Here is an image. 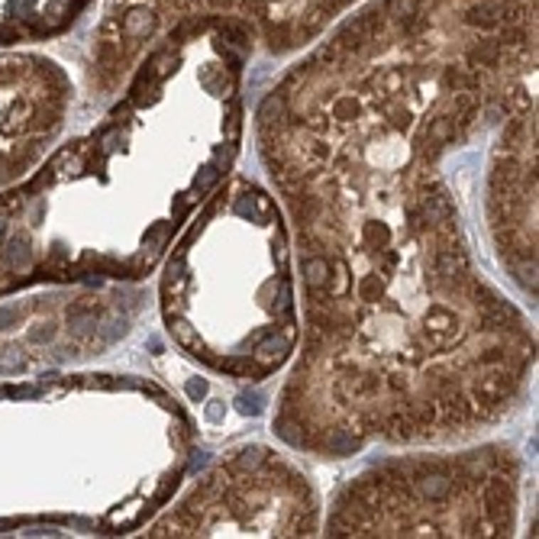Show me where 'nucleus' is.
Masks as SVG:
<instances>
[{"instance_id":"obj_12","label":"nucleus","mask_w":539,"mask_h":539,"mask_svg":"<svg viewBox=\"0 0 539 539\" xmlns=\"http://www.w3.org/2000/svg\"><path fill=\"white\" fill-rule=\"evenodd\" d=\"M220 178V171H217V165H207V169L201 171V178H197V184H194V194H203V191L210 188L213 181Z\"/></svg>"},{"instance_id":"obj_18","label":"nucleus","mask_w":539,"mask_h":539,"mask_svg":"<svg viewBox=\"0 0 539 539\" xmlns=\"http://www.w3.org/2000/svg\"><path fill=\"white\" fill-rule=\"evenodd\" d=\"M20 365H23V358L16 356V349H10L7 356L0 358V371H14V368H20Z\"/></svg>"},{"instance_id":"obj_10","label":"nucleus","mask_w":539,"mask_h":539,"mask_svg":"<svg viewBox=\"0 0 539 539\" xmlns=\"http://www.w3.org/2000/svg\"><path fill=\"white\" fill-rule=\"evenodd\" d=\"M362 236L371 242V249H381V245H388V242H391V230H388L385 223H365Z\"/></svg>"},{"instance_id":"obj_9","label":"nucleus","mask_w":539,"mask_h":539,"mask_svg":"<svg viewBox=\"0 0 539 539\" xmlns=\"http://www.w3.org/2000/svg\"><path fill=\"white\" fill-rule=\"evenodd\" d=\"M262 462H265V452H262V449H242V452L236 455V462H233V471H255Z\"/></svg>"},{"instance_id":"obj_20","label":"nucleus","mask_w":539,"mask_h":539,"mask_svg":"<svg viewBox=\"0 0 539 539\" xmlns=\"http://www.w3.org/2000/svg\"><path fill=\"white\" fill-rule=\"evenodd\" d=\"M388 388H391L394 394H407V388H410V385H407L404 375H388Z\"/></svg>"},{"instance_id":"obj_15","label":"nucleus","mask_w":539,"mask_h":539,"mask_svg":"<svg viewBox=\"0 0 539 539\" xmlns=\"http://www.w3.org/2000/svg\"><path fill=\"white\" fill-rule=\"evenodd\" d=\"M378 265L385 268V272H394V268H397V252H394V249H385V245H381V249H378Z\"/></svg>"},{"instance_id":"obj_8","label":"nucleus","mask_w":539,"mask_h":539,"mask_svg":"<svg viewBox=\"0 0 539 539\" xmlns=\"http://www.w3.org/2000/svg\"><path fill=\"white\" fill-rule=\"evenodd\" d=\"M171 333H175V339L181 346H188V349H197V336H194V326H191L184 316H171Z\"/></svg>"},{"instance_id":"obj_19","label":"nucleus","mask_w":539,"mask_h":539,"mask_svg":"<svg viewBox=\"0 0 539 539\" xmlns=\"http://www.w3.org/2000/svg\"><path fill=\"white\" fill-rule=\"evenodd\" d=\"M184 272H188L184 259H181V255H175V259L169 262V274H165V278H184Z\"/></svg>"},{"instance_id":"obj_21","label":"nucleus","mask_w":539,"mask_h":539,"mask_svg":"<svg viewBox=\"0 0 539 539\" xmlns=\"http://www.w3.org/2000/svg\"><path fill=\"white\" fill-rule=\"evenodd\" d=\"M188 394L191 397H203V394H207V381H201V378H194V381H188Z\"/></svg>"},{"instance_id":"obj_17","label":"nucleus","mask_w":539,"mask_h":539,"mask_svg":"<svg viewBox=\"0 0 539 539\" xmlns=\"http://www.w3.org/2000/svg\"><path fill=\"white\" fill-rule=\"evenodd\" d=\"M29 339H33V343H52V339H55V326H36L33 333H29Z\"/></svg>"},{"instance_id":"obj_5","label":"nucleus","mask_w":539,"mask_h":539,"mask_svg":"<svg viewBox=\"0 0 539 539\" xmlns=\"http://www.w3.org/2000/svg\"><path fill=\"white\" fill-rule=\"evenodd\" d=\"M326 281H329V259L326 255H307V262H304V284L326 287Z\"/></svg>"},{"instance_id":"obj_2","label":"nucleus","mask_w":539,"mask_h":539,"mask_svg":"<svg viewBox=\"0 0 539 539\" xmlns=\"http://www.w3.org/2000/svg\"><path fill=\"white\" fill-rule=\"evenodd\" d=\"M87 4L91 0H0V46L62 33Z\"/></svg>"},{"instance_id":"obj_22","label":"nucleus","mask_w":539,"mask_h":539,"mask_svg":"<svg viewBox=\"0 0 539 539\" xmlns=\"http://www.w3.org/2000/svg\"><path fill=\"white\" fill-rule=\"evenodd\" d=\"M16 316H20V314H16V307H7V310H0V329L7 326V323H16Z\"/></svg>"},{"instance_id":"obj_4","label":"nucleus","mask_w":539,"mask_h":539,"mask_svg":"<svg viewBox=\"0 0 539 539\" xmlns=\"http://www.w3.org/2000/svg\"><path fill=\"white\" fill-rule=\"evenodd\" d=\"M346 291H349V265H346L343 255H333V259H329L326 294H329V297H343Z\"/></svg>"},{"instance_id":"obj_16","label":"nucleus","mask_w":539,"mask_h":539,"mask_svg":"<svg viewBox=\"0 0 539 539\" xmlns=\"http://www.w3.org/2000/svg\"><path fill=\"white\" fill-rule=\"evenodd\" d=\"M203 417H207L210 423H220V420H223V417H226L223 400H210V404H207V410H203Z\"/></svg>"},{"instance_id":"obj_11","label":"nucleus","mask_w":539,"mask_h":539,"mask_svg":"<svg viewBox=\"0 0 539 539\" xmlns=\"http://www.w3.org/2000/svg\"><path fill=\"white\" fill-rule=\"evenodd\" d=\"M478 365H484V368H507V352L501 349V346L484 349L481 356H478Z\"/></svg>"},{"instance_id":"obj_7","label":"nucleus","mask_w":539,"mask_h":539,"mask_svg":"<svg viewBox=\"0 0 539 539\" xmlns=\"http://www.w3.org/2000/svg\"><path fill=\"white\" fill-rule=\"evenodd\" d=\"M381 294H385V281L378 274H365L358 281V301H378Z\"/></svg>"},{"instance_id":"obj_1","label":"nucleus","mask_w":539,"mask_h":539,"mask_svg":"<svg viewBox=\"0 0 539 539\" xmlns=\"http://www.w3.org/2000/svg\"><path fill=\"white\" fill-rule=\"evenodd\" d=\"M161 20L165 10L178 16L217 14L239 20L252 39H262L268 52L281 55L310 43L333 16H339L352 0H139Z\"/></svg>"},{"instance_id":"obj_14","label":"nucleus","mask_w":539,"mask_h":539,"mask_svg":"<svg viewBox=\"0 0 539 539\" xmlns=\"http://www.w3.org/2000/svg\"><path fill=\"white\" fill-rule=\"evenodd\" d=\"M169 230H171L169 223H159V226H152V230L146 233V245H159V242H165V236H169Z\"/></svg>"},{"instance_id":"obj_3","label":"nucleus","mask_w":539,"mask_h":539,"mask_svg":"<svg viewBox=\"0 0 539 539\" xmlns=\"http://www.w3.org/2000/svg\"><path fill=\"white\" fill-rule=\"evenodd\" d=\"M287 349H291V339L287 336H265L255 346V358H259V365L272 368V365H278L287 356Z\"/></svg>"},{"instance_id":"obj_6","label":"nucleus","mask_w":539,"mask_h":539,"mask_svg":"<svg viewBox=\"0 0 539 539\" xmlns=\"http://www.w3.org/2000/svg\"><path fill=\"white\" fill-rule=\"evenodd\" d=\"M427 326L433 329V333H442V329H452L455 326V314L449 307H442V304H433L427 314Z\"/></svg>"},{"instance_id":"obj_23","label":"nucleus","mask_w":539,"mask_h":539,"mask_svg":"<svg viewBox=\"0 0 539 539\" xmlns=\"http://www.w3.org/2000/svg\"><path fill=\"white\" fill-rule=\"evenodd\" d=\"M203 465H207V452H194V459H191V471L203 469Z\"/></svg>"},{"instance_id":"obj_13","label":"nucleus","mask_w":539,"mask_h":539,"mask_svg":"<svg viewBox=\"0 0 539 539\" xmlns=\"http://www.w3.org/2000/svg\"><path fill=\"white\" fill-rule=\"evenodd\" d=\"M236 404H239V410H242V413H252V417L262 410V397H259V394H239Z\"/></svg>"}]
</instances>
